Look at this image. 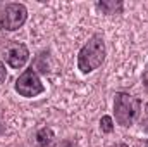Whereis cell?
I'll list each match as a JSON object with an SVG mask.
<instances>
[{
    "mask_svg": "<svg viewBox=\"0 0 148 147\" xmlns=\"http://www.w3.org/2000/svg\"><path fill=\"white\" fill-rule=\"evenodd\" d=\"M105 55H107V50H105V42H103L102 35H93L91 38H88V42L81 47V50L77 54L79 71L88 74L98 69L103 64Z\"/></svg>",
    "mask_w": 148,
    "mask_h": 147,
    "instance_id": "6da1fadb",
    "label": "cell"
},
{
    "mask_svg": "<svg viewBox=\"0 0 148 147\" xmlns=\"http://www.w3.org/2000/svg\"><path fill=\"white\" fill-rule=\"evenodd\" d=\"M141 111V101L126 94V92H117L114 95V114L115 121L121 126H131Z\"/></svg>",
    "mask_w": 148,
    "mask_h": 147,
    "instance_id": "7a4b0ae2",
    "label": "cell"
},
{
    "mask_svg": "<svg viewBox=\"0 0 148 147\" xmlns=\"http://www.w3.org/2000/svg\"><path fill=\"white\" fill-rule=\"evenodd\" d=\"M28 19V9L24 3H7L0 12V30L3 31H16L19 30Z\"/></svg>",
    "mask_w": 148,
    "mask_h": 147,
    "instance_id": "3957f363",
    "label": "cell"
},
{
    "mask_svg": "<svg viewBox=\"0 0 148 147\" xmlns=\"http://www.w3.org/2000/svg\"><path fill=\"white\" fill-rule=\"evenodd\" d=\"M14 88L21 97H26V99L36 97V95L45 92V87H43V83H41V80H40V76H38L33 66L24 69L19 74V78L14 83Z\"/></svg>",
    "mask_w": 148,
    "mask_h": 147,
    "instance_id": "277c9868",
    "label": "cell"
},
{
    "mask_svg": "<svg viewBox=\"0 0 148 147\" xmlns=\"http://www.w3.org/2000/svg\"><path fill=\"white\" fill-rule=\"evenodd\" d=\"M29 59V50L24 43L19 42H12L9 43V47L5 49V61L12 69H21L24 68V64Z\"/></svg>",
    "mask_w": 148,
    "mask_h": 147,
    "instance_id": "5b68a950",
    "label": "cell"
},
{
    "mask_svg": "<svg viewBox=\"0 0 148 147\" xmlns=\"http://www.w3.org/2000/svg\"><path fill=\"white\" fill-rule=\"evenodd\" d=\"M53 142V130L50 126H43L36 132V144L40 147H48Z\"/></svg>",
    "mask_w": 148,
    "mask_h": 147,
    "instance_id": "8992f818",
    "label": "cell"
},
{
    "mask_svg": "<svg viewBox=\"0 0 148 147\" xmlns=\"http://www.w3.org/2000/svg\"><path fill=\"white\" fill-rule=\"evenodd\" d=\"M97 7H98L103 14H121V12H122V2L103 0V2H98Z\"/></svg>",
    "mask_w": 148,
    "mask_h": 147,
    "instance_id": "52a82bcc",
    "label": "cell"
},
{
    "mask_svg": "<svg viewBox=\"0 0 148 147\" xmlns=\"http://www.w3.org/2000/svg\"><path fill=\"white\" fill-rule=\"evenodd\" d=\"M100 128L103 133H112L114 132V119L110 116H102L100 119Z\"/></svg>",
    "mask_w": 148,
    "mask_h": 147,
    "instance_id": "ba28073f",
    "label": "cell"
},
{
    "mask_svg": "<svg viewBox=\"0 0 148 147\" xmlns=\"http://www.w3.org/2000/svg\"><path fill=\"white\" fill-rule=\"evenodd\" d=\"M5 78H7V71H5V66H3V62L0 61V85L5 81Z\"/></svg>",
    "mask_w": 148,
    "mask_h": 147,
    "instance_id": "9c48e42d",
    "label": "cell"
},
{
    "mask_svg": "<svg viewBox=\"0 0 148 147\" xmlns=\"http://www.w3.org/2000/svg\"><path fill=\"white\" fill-rule=\"evenodd\" d=\"M5 132V121H3V116L0 114V135H3Z\"/></svg>",
    "mask_w": 148,
    "mask_h": 147,
    "instance_id": "30bf717a",
    "label": "cell"
},
{
    "mask_svg": "<svg viewBox=\"0 0 148 147\" xmlns=\"http://www.w3.org/2000/svg\"><path fill=\"white\" fill-rule=\"evenodd\" d=\"M59 147H77V146H76L74 142H71V140H66V142H62Z\"/></svg>",
    "mask_w": 148,
    "mask_h": 147,
    "instance_id": "8fae6325",
    "label": "cell"
},
{
    "mask_svg": "<svg viewBox=\"0 0 148 147\" xmlns=\"http://www.w3.org/2000/svg\"><path fill=\"white\" fill-rule=\"evenodd\" d=\"M143 81H145V85L148 87V66H147V69H145V73H143Z\"/></svg>",
    "mask_w": 148,
    "mask_h": 147,
    "instance_id": "7c38bea8",
    "label": "cell"
},
{
    "mask_svg": "<svg viewBox=\"0 0 148 147\" xmlns=\"http://www.w3.org/2000/svg\"><path fill=\"white\" fill-rule=\"evenodd\" d=\"M143 130H145V132L148 133V118L145 119V121H143Z\"/></svg>",
    "mask_w": 148,
    "mask_h": 147,
    "instance_id": "4fadbf2b",
    "label": "cell"
},
{
    "mask_svg": "<svg viewBox=\"0 0 148 147\" xmlns=\"http://www.w3.org/2000/svg\"><path fill=\"white\" fill-rule=\"evenodd\" d=\"M114 147H129L127 144H117V146H114Z\"/></svg>",
    "mask_w": 148,
    "mask_h": 147,
    "instance_id": "5bb4252c",
    "label": "cell"
},
{
    "mask_svg": "<svg viewBox=\"0 0 148 147\" xmlns=\"http://www.w3.org/2000/svg\"><path fill=\"white\" fill-rule=\"evenodd\" d=\"M143 147H148V140H145V144H143Z\"/></svg>",
    "mask_w": 148,
    "mask_h": 147,
    "instance_id": "9a60e30c",
    "label": "cell"
}]
</instances>
